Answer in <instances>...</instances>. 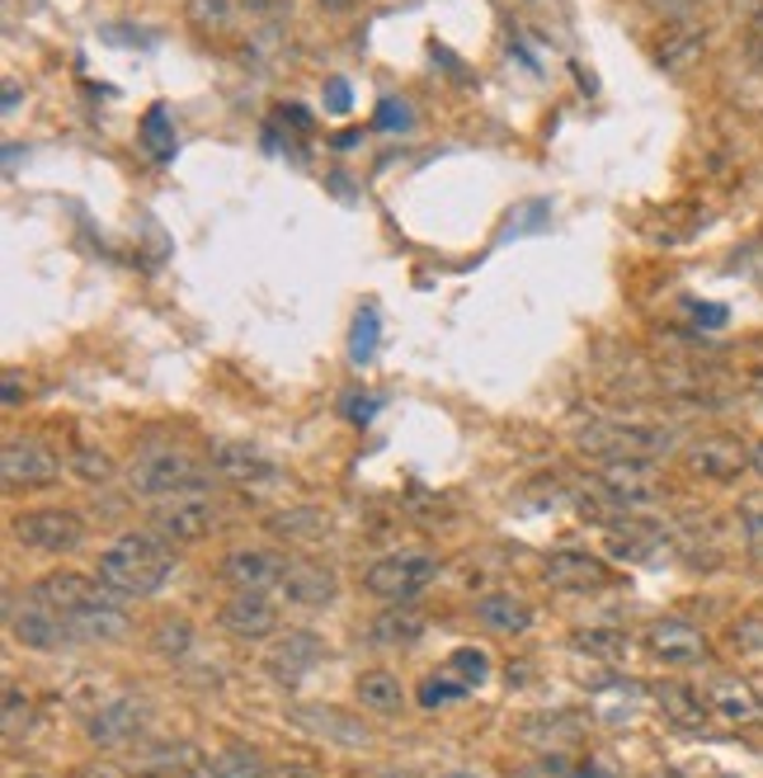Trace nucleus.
I'll list each match as a JSON object with an SVG mask.
<instances>
[{
    "instance_id": "14",
    "label": "nucleus",
    "mask_w": 763,
    "mask_h": 778,
    "mask_svg": "<svg viewBox=\"0 0 763 778\" xmlns=\"http://www.w3.org/2000/svg\"><path fill=\"white\" fill-rule=\"evenodd\" d=\"M10 637H14V642H24L29 651H62L71 642H81L76 628H71L62 613L33 604V599H29L24 609L10 604Z\"/></svg>"
},
{
    "instance_id": "30",
    "label": "nucleus",
    "mask_w": 763,
    "mask_h": 778,
    "mask_svg": "<svg viewBox=\"0 0 763 778\" xmlns=\"http://www.w3.org/2000/svg\"><path fill=\"white\" fill-rule=\"evenodd\" d=\"M184 14H189L193 29H203V33H226V29H232V20H236V0H189Z\"/></svg>"
},
{
    "instance_id": "24",
    "label": "nucleus",
    "mask_w": 763,
    "mask_h": 778,
    "mask_svg": "<svg viewBox=\"0 0 763 778\" xmlns=\"http://www.w3.org/2000/svg\"><path fill=\"white\" fill-rule=\"evenodd\" d=\"M353 694H359V703L368 707V713H382V717L401 713V703H405V688H401V680L392 675V670H363L359 684H353Z\"/></svg>"
},
{
    "instance_id": "10",
    "label": "nucleus",
    "mask_w": 763,
    "mask_h": 778,
    "mask_svg": "<svg viewBox=\"0 0 763 778\" xmlns=\"http://www.w3.org/2000/svg\"><path fill=\"white\" fill-rule=\"evenodd\" d=\"M288 557L274 553V547H236V553L222 557V580L232 590H283V576H288Z\"/></svg>"
},
{
    "instance_id": "8",
    "label": "nucleus",
    "mask_w": 763,
    "mask_h": 778,
    "mask_svg": "<svg viewBox=\"0 0 763 778\" xmlns=\"http://www.w3.org/2000/svg\"><path fill=\"white\" fill-rule=\"evenodd\" d=\"M10 534L29 553H76L85 543V524L71 509H29L10 524Z\"/></svg>"
},
{
    "instance_id": "42",
    "label": "nucleus",
    "mask_w": 763,
    "mask_h": 778,
    "mask_svg": "<svg viewBox=\"0 0 763 778\" xmlns=\"http://www.w3.org/2000/svg\"><path fill=\"white\" fill-rule=\"evenodd\" d=\"M735 642L750 646V651L763 646V613H744V618H740V623H735Z\"/></svg>"
},
{
    "instance_id": "50",
    "label": "nucleus",
    "mask_w": 763,
    "mask_h": 778,
    "mask_svg": "<svg viewBox=\"0 0 763 778\" xmlns=\"http://www.w3.org/2000/svg\"><path fill=\"white\" fill-rule=\"evenodd\" d=\"M14 104H20V85L10 81V85H6V114H14Z\"/></svg>"
},
{
    "instance_id": "44",
    "label": "nucleus",
    "mask_w": 763,
    "mask_h": 778,
    "mask_svg": "<svg viewBox=\"0 0 763 778\" xmlns=\"http://www.w3.org/2000/svg\"><path fill=\"white\" fill-rule=\"evenodd\" d=\"M693 312H698V326H721L725 322V307L721 303H693Z\"/></svg>"
},
{
    "instance_id": "46",
    "label": "nucleus",
    "mask_w": 763,
    "mask_h": 778,
    "mask_svg": "<svg viewBox=\"0 0 763 778\" xmlns=\"http://www.w3.org/2000/svg\"><path fill=\"white\" fill-rule=\"evenodd\" d=\"M71 778H123L114 765H81V769H71Z\"/></svg>"
},
{
    "instance_id": "21",
    "label": "nucleus",
    "mask_w": 763,
    "mask_h": 778,
    "mask_svg": "<svg viewBox=\"0 0 763 778\" xmlns=\"http://www.w3.org/2000/svg\"><path fill=\"white\" fill-rule=\"evenodd\" d=\"M702 694H707V703H712V713L725 717V722H735V727H744V722H763V698L744 680L717 675Z\"/></svg>"
},
{
    "instance_id": "39",
    "label": "nucleus",
    "mask_w": 763,
    "mask_h": 778,
    "mask_svg": "<svg viewBox=\"0 0 763 778\" xmlns=\"http://www.w3.org/2000/svg\"><path fill=\"white\" fill-rule=\"evenodd\" d=\"M274 528H278V534H288V538H301L307 528H326V519L316 515V509H288V515L274 519Z\"/></svg>"
},
{
    "instance_id": "49",
    "label": "nucleus",
    "mask_w": 763,
    "mask_h": 778,
    "mask_svg": "<svg viewBox=\"0 0 763 778\" xmlns=\"http://www.w3.org/2000/svg\"><path fill=\"white\" fill-rule=\"evenodd\" d=\"M750 467L763 476V439H759V444H750Z\"/></svg>"
},
{
    "instance_id": "27",
    "label": "nucleus",
    "mask_w": 763,
    "mask_h": 778,
    "mask_svg": "<svg viewBox=\"0 0 763 778\" xmlns=\"http://www.w3.org/2000/svg\"><path fill=\"white\" fill-rule=\"evenodd\" d=\"M707 43V33L698 24H669V33L660 39V52H655V62H660L665 71H683L698 62V52Z\"/></svg>"
},
{
    "instance_id": "47",
    "label": "nucleus",
    "mask_w": 763,
    "mask_h": 778,
    "mask_svg": "<svg viewBox=\"0 0 763 778\" xmlns=\"http://www.w3.org/2000/svg\"><path fill=\"white\" fill-rule=\"evenodd\" d=\"M345 411H349L353 420H359V424H368L372 411H378V401H359V397H353V401H345Z\"/></svg>"
},
{
    "instance_id": "9",
    "label": "nucleus",
    "mask_w": 763,
    "mask_h": 778,
    "mask_svg": "<svg viewBox=\"0 0 763 778\" xmlns=\"http://www.w3.org/2000/svg\"><path fill=\"white\" fill-rule=\"evenodd\" d=\"M141 732H147V698H137V694H118L109 703H99L91 713V727H85V736L104 750L133 746Z\"/></svg>"
},
{
    "instance_id": "16",
    "label": "nucleus",
    "mask_w": 763,
    "mask_h": 778,
    "mask_svg": "<svg viewBox=\"0 0 763 778\" xmlns=\"http://www.w3.org/2000/svg\"><path fill=\"white\" fill-rule=\"evenodd\" d=\"M646 646H650L655 661L679 665V670L707 661V637L688 623V618H655L650 632H646Z\"/></svg>"
},
{
    "instance_id": "20",
    "label": "nucleus",
    "mask_w": 763,
    "mask_h": 778,
    "mask_svg": "<svg viewBox=\"0 0 763 778\" xmlns=\"http://www.w3.org/2000/svg\"><path fill=\"white\" fill-rule=\"evenodd\" d=\"M283 595H288L293 604H301V609H321V604H330V599L340 595V580H335V571L321 566V561H293L288 576H283Z\"/></svg>"
},
{
    "instance_id": "37",
    "label": "nucleus",
    "mask_w": 763,
    "mask_h": 778,
    "mask_svg": "<svg viewBox=\"0 0 763 778\" xmlns=\"http://www.w3.org/2000/svg\"><path fill=\"white\" fill-rule=\"evenodd\" d=\"M29 722H33V703L20 684H10L6 688V736H20L29 732Z\"/></svg>"
},
{
    "instance_id": "43",
    "label": "nucleus",
    "mask_w": 763,
    "mask_h": 778,
    "mask_svg": "<svg viewBox=\"0 0 763 778\" xmlns=\"http://www.w3.org/2000/svg\"><path fill=\"white\" fill-rule=\"evenodd\" d=\"M326 91H330V95H326V109H330V114H349V104H353V99H349V85H345V81H330Z\"/></svg>"
},
{
    "instance_id": "31",
    "label": "nucleus",
    "mask_w": 763,
    "mask_h": 778,
    "mask_svg": "<svg viewBox=\"0 0 763 778\" xmlns=\"http://www.w3.org/2000/svg\"><path fill=\"white\" fill-rule=\"evenodd\" d=\"M735 524H740V543L754 561H763V495H744L735 505Z\"/></svg>"
},
{
    "instance_id": "5",
    "label": "nucleus",
    "mask_w": 763,
    "mask_h": 778,
    "mask_svg": "<svg viewBox=\"0 0 763 778\" xmlns=\"http://www.w3.org/2000/svg\"><path fill=\"white\" fill-rule=\"evenodd\" d=\"M218 524H222V509L208 495H174V501L156 505L151 534H161L174 547H189V543H203L208 534H218Z\"/></svg>"
},
{
    "instance_id": "12",
    "label": "nucleus",
    "mask_w": 763,
    "mask_h": 778,
    "mask_svg": "<svg viewBox=\"0 0 763 778\" xmlns=\"http://www.w3.org/2000/svg\"><path fill=\"white\" fill-rule=\"evenodd\" d=\"M218 623L241 642H264L278 632V604L264 590H236L232 599H222Z\"/></svg>"
},
{
    "instance_id": "38",
    "label": "nucleus",
    "mask_w": 763,
    "mask_h": 778,
    "mask_svg": "<svg viewBox=\"0 0 763 778\" xmlns=\"http://www.w3.org/2000/svg\"><path fill=\"white\" fill-rule=\"evenodd\" d=\"M457 698H467V684L463 680H424L420 684V703L424 707H448Z\"/></svg>"
},
{
    "instance_id": "11",
    "label": "nucleus",
    "mask_w": 763,
    "mask_h": 778,
    "mask_svg": "<svg viewBox=\"0 0 763 778\" xmlns=\"http://www.w3.org/2000/svg\"><path fill=\"white\" fill-rule=\"evenodd\" d=\"M321 661H326V642L316 632H283L278 642L264 651V670H269L283 688H297Z\"/></svg>"
},
{
    "instance_id": "41",
    "label": "nucleus",
    "mask_w": 763,
    "mask_h": 778,
    "mask_svg": "<svg viewBox=\"0 0 763 778\" xmlns=\"http://www.w3.org/2000/svg\"><path fill=\"white\" fill-rule=\"evenodd\" d=\"M646 6L655 14H665L669 24H688V20H693V10H698V0H646Z\"/></svg>"
},
{
    "instance_id": "26",
    "label": "nucleus",
    "mask_w": 763,
    "mask_h": 778,
    "mask_svg": "<svg viewBox=\"0 0 763 778\" xmlns=\"http://www.w3.org/2000/svg\"><path fill=\"white\" fill-rule=\"evenodd\" d=\"M476 618L490 628V632H528L532 628V609L523 604V599L513 595H486L481 604H476Z\"/></svg>"
},
{
    "instance_id": "23",
    "label": "nucleus",
    "mask_w": 763,
    "mask_h": 778,
    "mask_svg": "<svg viewBox=\"0 0 763 778\" xmlns=\"http://www.w3.org/2000/svg\"><path fill=\"white\" fill-rule=\"evenodd\" d=\"M660 547H665V528L642 524V519H627V524H617L608 534V553L627 557V561H650Z\"/></svg>"
},
{
    "instance_id": "19",
    "label": "nucleus",
    "mask_w": 763,
    "mask_h": 778,
    "mask_svg": "<svg viewBox=\"0 0 763 778\" xmlns=\"http://www.w3.org/2000/svg\"><path fill=\"white\" fill-rule=\"evenodd\" d=\"M212 472L226 476V482H241V486H264L274 482L278 467L264 458L259 449L241 444V439H222V444H212Z\"/></svg>"
},
{
    "instance_id": "36",
    "label": "nucleus",
    "mask_w": 763,
    "mask_h": 778,
    "mask_svg": "<svg viewBox=\"0 0 763 778\" xmlns=\"http://www.w3.org/2000/svg\"><path fill=\"white\" fill-rule=\"evenodd\" d=\"M71 467H76V476H81V482H109V476H114V458L109 453H99V449H81L76 458H71Z\"/></svg>"
},
{
    "instance_id": "51",
    "label": "nucleus",
    "mask_w": 763,
    "mask_h": 778,
    "mask_svg": "<svg viewBox=\"0 0 763 778\" xmlns=\"http://www.w3.org/2000/svg\"><path fill=\"white\" fill-rule=\"evenodd\" d=\"M321 6H326V10H353L359 0H321Z\"/></svg>"
},
{
    "instance_id": "13",
    "label": "nucleus",
    "mask_w": 763,
    "mask_h": 778,
    "mask_svg": "<svg viewBox=\"0 0 763 778\" xmlns=\"http://www.w3.org/2000/svg\"><path fill=\"white\" fill-rule=\"evenodd\" d=\"M0 476H6L10 491H29V486H47L62 476L57 453L43 449L39 439H6V453H0Z\"/></svg>"
},
{
    "instance_id": "1",
    "label": "nucleus",
    "mask_w": 763,
    "mask_h": 778,
    "mask_svg": "<svg viewBox=\"0 0 763 778\" xmlns=\"http://www.w3.org/2000/svg\"><path fill=\"white\" fill-rule=\"evenodd\" d=\"M174 553L161 534H123L109 553H99V586L118 599H151L166 590Z\"/></svg>"
},
{
    "instance_id": "7",
    "label": "nucleus",
    "mask_w": 763,
    "mask_h": 778,
    "mask_svg": "<svg viewBox=\"0 0 763 778\" xmlns=\"http://www.w3.org/2000/svg\"><path fill=\"white\" fill-rule=\"evenodd\" d=\"M594 486L617 509H646L665 501V476L655 472V463H603Z\"/></svg>"
},
{
    "instance_id": "29",
    "label": "nucleus",
    "mask_w": 763,
    "mask_h": 778,
    "mask_svg": "<svg viewBox=\"0 0 763 778\" xmlns=\"http://www.w3.org/2000/svg\"><path fill=\"white\" fill-rule=\"evenodd\" d=\"M420 632H424V618L411 613L405 604L382 613V618H372V642H382V646H411Z\"/></svg>"
},
{
    "instance_id": "53",
    "label": "nucleus",
    "mask_w": 763,
    "mask_h": 778,
    "mask_svg": "<svg viewBox=\"0 0 763 778\" xmlns=\"http://www.w3.org/2000/svg\"><path fill=\"white\" fill-rule=\"evenodd\" d=\"M24 778H43V774H24Z\"/></svg>"
},
{
    "instance_id": "40",
    "label": "nucleus",
    "mask_w": 763,
    "mask_h": 778,
    "mask_svg": "<svg viewBox=\"0 0 763 778\" xmlns=\"http://www.w3.org/2000/svg\"><path fill=\"white\" fill-rule=\"evenodd\" d=\"M372 123H378L382 133H405V128H411V104L382 99V104H378V118H372Z\"/></svg>"
},
{
    "instance_id": "2",
    "label": "nucleus",
    "mask_w": 763,
    "mask_h": 778,
    "mask_svg": "<svg viewBox=\"0 0 763 778\" xmlns=\"http://www.w3.org/2000/svg\"><path fill=\"white\" fill-rule=\"evenodd\" d=\"M575 449L598 463H660L665 453L679 449V430L636 420H590L575 430Z\"/></svg>"
},
{
    "instance_id": "4",
    "label": "nucleus",
    "mask_w": 763,
    "mask_h": 778,
    "mask_svg": "<svg viewBox=\"0 0 763 778\" xmlns=\"http://www.w3.org/2000/svg\"><path fill=\"white\" fill-rule=\"evenodd\" d=\"M438 580V561L424 553H392L382 561H372L363 571V590L386 599V604H411L415 595H424Z\"/></svg>"
},
{
    "instance_id": "6",
    "label": "nucleus",
    "mask_w": 763,
    "mask_h": 778,
    "mask_svg": "<svg viewBox=\"0 0 763 778\" xmlns=\"http://www.w3.org/2000/svg\"><path fill=\"white\" fill-rule=\"evenodd\" d=\"M683 467H688V476H698V482L731 486L750 472V449L731 434H702L683 449Z\"/></svg>"
},
{
    "instance_id": "25",
    "label": "nucleus",
    "mask_w": 763,
    "mask_h": 778,
    "mask_svg": "<svg viewBox=\"0 0 763 778\" xmlns=\"http://www.w3.org/2000/svg\"><path fill=\"white\" fill-rule=\"evenodd\" d=\"M571 651L617 665L632 656V637L623 628H580V632H571Z\"/></svg>"
},
{
    "instance_id": "52",
    "label": "nucleus",
    "mask_w": 763,
    "mask_h": 778,
    "mask_svg": "<svg viewBox=\"0 0 763 778\" xmlns=\"http://www.w3.org/2000/svg\"><path fill=\"white\" fill-rule=\"evenodd\" d=\"M443 778H481V774H471V769H453V774H443Z\"/></svg>"
},
{
    "instance_id": "32",
    "label": "nucleus",
    "mask_w": 763,
    "mask_h": 778,
    "mask_svg": "<svg viewBox=\"0 0 763 778\" xmlns=\"http://www.w3.org/2000/svg\"><path fill=\"white\" fill-rule=\"evenodd\" d=\"M212 774H218V778H274L269 765H264L255 750H245V746L222 750L218 759H212Z\"/></svg>"
},
{
    "instance_id": "28",
    "label": "nucleus",
    "mask_w": 763,
    "mask_h": 778,
    "mask_svg": "<svg viewBox=\"0 0 763 778\" xmlns=\"http://www.w3.org/2000/svg\"><path fill=\"white\" fill-rule=\"evenodd\" d=\"M137 137H141V147H147L151 161H161V166L174 161V151H180V141H174L170 109H166V104H151L147 118H141V128H137Z\"/></svg>"
},
{
    "instance_id": "54",
    "label": "nucleus",
    "mask_w": 763,
    "mask_h": 778,
    "mask_svg": "<svg viewBox=\"0 0 763 778\" xmlns=\"http://www.w3.org/2000/svg\"><path fill=\"white\" fill-rule=\"evenodd\" d=\"M392 778H396V774H392Z\"/></svg>"
},
{
    "instance_id": "33",
    "label": "nucleus",
    "mask_w": 763,
    "mask_h": 778,
    "mask_svg": "<svg viewBox=\"0 0 763 778\" xmlns=\"http://www.w3.org/2000/svg\"><path fill=\"white\" fill-rule=\"evenodd\" d=\"M378 340H382L378 307H363L359 322H353V330H349V359H353V364H368L372 354H378Z\"/></svg>"
},
{
    "instance_id": "22",
    "label": "nucleus",
    "mask_w": 763,
    "mask_h": 778,
    "mask_svg": "<svg viewBox=\"0 0 763 778\" xmlns=\"http://www.w3.org/2000/svg\"><path fill=\"white\" fill-rule=\"evenodd\" d=\"M655 703L665 707L669 722H679V727H688V732L707 727V717H712V703H707L702 688H688V684H674V680L655 688Z\"/></svg>"
},
{
    "instance_id": "34",
    "label": "nucleus",
    "mask_w": 763,
    "mask_h": 778,
    "mask_svg": "<svg viewBox=\"0 0 763 778\" xmlns=\"http://www.w3.org/2000/svg\"><path fill=\"white\" fill-rule=\"evenodd\" d=\"M448 670H453V675L463 680L467 688H476V684H486V680H490V656H486L481 646H463V651H453Z\"/></svg>"
},
{
    "instance_id": "35",
    "label": "nucleus",
    "mask_w": 763,
    "mask_h": 778,
    "mask_svg": "<svg viewBox=\"0 0 763 778\" xmlns=\"http://www.w3.org/2000/svg\"><path fill=\"white\" fill-rule=\"evenodd\" d=\"M193 646V628L184 623V618H166L161 628H156V651H161V656H184V651Z\"/></svg>"
},
{
    "instance_id": "17",
    "label": "nucleus",
    "mask_w": 763,
    "mask_h": 778,
    "mask_svg": "<svg viewBox=\"0 0 763 778\" xmlns=\"http://www.w3.org/2000/svg\"><path fill=\"white\" fill-rule=\"evenodd\" d=\"M547 586L552 590H575V595H590V590H603L613 586V566L594 557V553H575V547H565V553H552L547 557Z\"/></svg>"
},
{
    "instance_id": "45",
    "label": "nucleus",
    "mask_w": 763,
    "mask_h": 778,
    "mask_svg": "<svg viewBox=\"0 0 763 778\" xmlns=\"http://www.w3.org/2000/svg\"><path fill=\"white\" fill-rule=\"evenodd\" d=\"M750 52H754V62L763 66V10L750 20Z\"/></svg>"
},
{
    "instance_id": "48",
    "label": "nucleus",
    "mask_w": 763,
    "mask_h": 778,
    "mask_svg": "<svg viewBox=\"0 0 763 778\" xmlns=\"http://www.w3.org/2000/svg\"><path fill=\"white\" fill-rule=\"evenodd\" d=\"M20 397H29V392H20V374H6V397H0V401H6L10 411H14V406H20Z\"/></svg>"
},
{
    "instance_id": "3",
    "label": "nucleus",
    "mask_w": 763,
    "mask_h": 778,
    "mask_svg": "<svg viewBox=\"0 0 763 778\" xmlns=\"http://www.w3.org/2000/svg\"><path fill=\"white\" fill-rule=\"evenodd\" d=\"M128 486L151 501H174V495L203 486V467L180 449H147L128 467Z\"/></svg>"
},
{
    "instance_id": "18",
    "label": "nucleus",
    "mask_w": 763,
    "mask_h": 778,
    "mask_svg": "<svg viewBox=\"0 0 763 778\" xmlns=\"http://www.w3.org/2000/svg\"><path fill=\"white\" fill-rule=\"evenodd\" d=\"M99 595H104V586L85 580L81 571H52V576H39V580H33V590H29L33 604H43V609L62 613V618H76L81 609H91Z\"/></svg>"
},
{
    "instance_id": "15",
    "label": "nucleus",
    "mask_w": 763,
    "mask_h": 778,
    "mask_svg": "<svg viewBox=\"0 0 763 778\" xmlns=\"http://www.w3.org/2000/svg\"><path fill=\"white\" fill-rule=\"evenodd\" d=\"M288 717L297 722L301 732H311V736H321V740H335V746H345V750H363L368 740H372L359 717H349L345 707H330V703H293Z\"/></svg>"
}]
</instances>
